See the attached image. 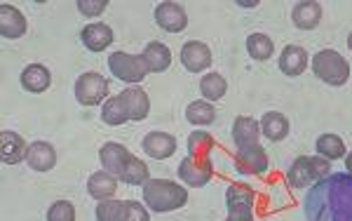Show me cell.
<instances>
[{"label":"cell","mask_w":352,"mask_h":221,"mask_svg":"<svg viewBox=\"0 0 352 221\" xmlns=\"http://www.w3.org/2000/svg\"><path fill=\"white\" fill-rule=\"evenodd\" d=\"M308 221H352V174H329L305 196Z\"/></svg>","instance_id":"obj_1"},{"label":"cell","mask_w":352,"mask_h":221,"mask_svg":"<svg viewBox=\"0 0 352 221\" xmlns=\"http://www.w3.org/2000/svg\"><path fill=\"white\" fill-rule=\"evenodd\" d=\"M144 200L153 212H174L188 202V191L169 179H148L144 184Z\"/></svg>","instance_id":"obj_2"},{"label":"cell","mask_w":352,"mask_h":221,"mask_svg":"<svg viewBox=\"0 0 352 221\" xmlns=\"http://www.w3.org/2000/svg\"><path fill=\"white\" fill-rule=\"evenodd\" d=\"M331 174V165L327 158H315V156H300L294 160V165L289 167L287 181L294 189H305V186H315L322 179H327Z\"/></svg>","instance_id":"obj_3"},{"label":"cell","mask_w":352,"mask_h":221,"mask_svg":"<svg viewBox=\"0 0 352 221\" xmlns=\"http://www.w3.org/2000/svg\"><path fill=\"white\" fill-rule=\"evenodd\" d=\"M312 71H315V76L320 81L333 85V87L345 85L350 78V64L336 50H322V52H317L315 59H312Z\"/></svg>","instance_id":"obj_4"},{"label":"cell","mask_w":352,"mask_h":221,"mask_svg":"<svg viewBox=\"0 0 352 221\" xmlns=\"http://www.w3.org/2000/svg\"><path fill=\"white\" fill-rule=\"evenodd\" d=\"M99 221H151L148 212L141 202L134 200H101L96 205Z\"/></svg>","instance_id":"obj_5"},{"label":"cell","mask_w":352,"mask_h":221,"mask_svg":"<svg viewBox=\"0 0 352 221\" xmlns=\"http://www.w3.org/2000/svg\"><path fill=\"white\" fill-rule=\"evenodd\" d=\"M109 66L113 76L124 83H141L146 78L148 64H146L144 54H127V52H113L109 56Z\"/></svg>","instance_id":"obj_6"},{"label":"cell","mask_w":352,"mask_h":221,"mask_svg":"<svg viewBox=\"0 0 352 221\" xmlns=\"http://www.w3.org/2000/svg\"><path fill=\"white\" fill-rule=\"evenodd\" d=\"M76 99L82 106H96L109 99V81L99 73H82L76 81Z\"/></svg>","instance_id":"obj_7"},{"label":"cell","mask_w":352,"mask_h":221,"mask_svg":"<svg viewBox=\"0 0 352 221\" xmlns=\"http://www.w3.org/2000/svg\"><path fill=\"white\" fill-rule=\"evenodd\" d=\"M226 207H228L226 221H254V191L244 184H232L226 193Z\"/></svg>","instance_id":"obj_8"},{"label":"cell","mask_w":352,"mask_h":221,"mask_svg":"<svg viewBox=\"0 0 352 221\" xmlns=\"http://www.w3.org/2000/svg\"><path fill=\"white\" fill-rule=\"evenodd\" d=\"M99 158H101V165H104L106 172H111L116 179H122V174H124V169H127V162H129V158H132V153L124 149L122 144H118V141H109V144L101 146Z\"/></svg>","instance_id":"obj_9"},{"label":"cell","mask_w":352,"mask_h":221,"mask_svg":"<svg viewBox=\"0 0 352 221\" xmlns=\"http://www.w3.org/2000/svg\"><path fill=\"white\" fill-rule=\"evenodd\" d=\"M181 64L190 73H202L212 66V52L200 41H188L181 50Z\"/></svg>","instance_id":"obj_10"},{"label":"cell","mask_w":352,"mask_h":221,"mask_svg":"<svg viewBox=\"0 0 352 221\" xmlns=\"http://www.w3.org/2000/svg\"><path fill=\"white\" fill-rule=\"evenodd\" d=\"M155 21L157 26L169 33H181L188 26V14L179 3H160L155 8Z\"/></svg>","instance_id":"obj_11"},{"label":"cell","mask_w":352,"mask_h":221,"mask_svg":"<svg viewBox=\"0 0 352 221\" xmlns=\"http://www.w3.org/2000/svg\"><path fill=\"white\" fill-rule=\"evenodd\" d=\"M179 177L184 179V184H190V186H195V189H200V186H207L209 179H212V167H209L207 160H197L195 156L188 153V158H186L179 167Z\"/></svg>","instance_id":"obj_12"},{"label":"cell","mask_w":352,"mask_h":221,"mask_svg":"<svg viewBox=\"0 0 352 221\" xmlns=\"http://www.w3.org/2000/svg\"><path fill=\"white\" fill-rule=\"evenodd\" d=\"M120 99H122L124 109H127L129 120H144L151 113V99H148V94H146V90L127 87L120 92Z\"/></svg>","instance_id":"obj_13"},{"label":"cell","mask_w":352,"mask_h":221,"mask_svg":"<svg viewBox=\"0 0 352 221\" xmlns=\"http://www.w3.org/2000/svg\"><path fill=\"white\" fill-rule=\"evenodd\" d=\"M26 162H28V167L36 169V172H50V169L56 165V153L47 141H33V144L28 146Z\"/></svg>","instance_id":"obj_14"},{"label":"cell","mask_w":352,"mask_h":221,"mask_svg":"<svg viewBox=\"0 0 352 221\" xmlns=\"http://www.w3.org/2000/svg\"><path fill=\"white\" fill-rule=\"evenodd\" d=\"M80 38H82V45L89 50V52H104V50L113 43V31L109 24L94 21V24L82 28Z\"/></svg>","instance_id":"obj_15"},{"label":"cell","mask_w":352,"mask_h":221,"mask_svg":"<svg viewBox=\"0 0 352 221\" xmlns=\"http://www.w3.org/2000/svg\"><path fill=\"white\" fill-rule=\"evenodd\" d=\"M26 153H28V146L19 134L8 132V129L0 134V156H3L5 165H16V162L26 160Z\"/></svg>","instance_id":"obj_16"},{"label":"cell","mask_w":352,"mask_h":221,"mask_svg":"<svg viewBox=\"0 0 352 221\" xmlns=\"http://www.w3.org/2000/svg\"><path fill=\"white\" fill-rule=\"evenodd\" d=\"M258 132L261 125L258 120L249 116H240L232 125V141H235L237 149H249V146H258Z\"/></svg>","instance_id":"obj_17"},{"label":"cell","mask_w":352,"mask_h":221,"mask_svg":"<svg viewBox=\"0 0 352 221\" xmlns=\"http://www.w3.org/2000/svg\"><path fill=\"white\" fill-rule=\"evenodd\" d=\"M0 33L5 38H21L26 33V17L12 5H0Z\"/></svg>","instance_id":"obj_18"},{"label":"cell","mask_w":352,"mask_h":221,"mask_svg":"<svg viewBox=\"0 0 352 221\" xmlns=\"http://www.w3.org/2000/svg\"><path fill=\"white\" fill-rule=\"evenodd\" d=\"M144 151L148 153L151 158L164 160V158H172L176 153V139L167 132H151V134H146V139H144Z\"/></svg>","instance_id":"obj_19"},{"label":"cell","mask_w":352,"mask_h":221,"mask_svg":"<svg viewBox=\"0 0 352 221\" xmlns=\"http://www.w3.org/2000/svg\"><path fill=\"white\" fill-rule=\"evenodd\" d=\"M87 191H89V196H92L94 200H111V198L116 196V191H118V179L113 177L111 172L101 169V172L89 174Z\"/></svg>","instance_id":"obj_20"},{"label":"cell","mask_w":352,"mask_h":221,"mask_svg":"<svg viewBox=\"0 0 352 221\" xmlns=\"http://www.w3.org/2000/svg\"><path fill=\"white\" fill-rule=\"evenodd\" d=\"M308 66V52H305L300 45H287L280 54V69L287 73V76H300Z\"/></svg>","instance_id":"obj_21"},{"label":"cell","mask_w":352,"mask_h":221,"mask_svg":"<svg viewBox=\"0 0 352 221\" xmlns=\"http://www.w3.org/2000/svg\"><path fill=\"white\" fill-rule=\"evenodd\" d=\"M237 162L244 172L265 174L268 172V156L261 146H249V149H237Z\"/></svg>","instance_id":"obj_22"},{"label":"cell","mask_w":352,"mask_h":221,"mask_svg":"<svg viewBox=\"0 0 352 221\" xmlns=\"http://www.w3.org/2000/svg\"><path fill=\"white\" fill-rule=\"evenodd\" d=\"M141 54H144V59H146V64H148L151 73H164L169 66H172V52H169L167 45H162L157 41L146 45V50Z\"/></svg>","instance_id":"obj_23"},{"label":"cell","mask_w":352,"mask_h":221,"mask_svg":"<svg viewBox=\"0 0 352 221\" xmlns=\"http://www.w3.org/2000/svg\"><path fill=\"white\" fill-rule=\"evenodd\" d=\"M21 85L28 92H45V90L52 85V73L45 69L43 64H31L21 71Z\"/></svg>","instance_id":"obj_24"},{"label":"cell","mask_w":352,"mask_h":221,"mask_svg":"<svg viewBox=\"0 0 352 221\" xmlns=\"http://www.w3.org/2000/svg\"><path fill=\"white\" fill-rule=\"evenodd\" d=\"M292 21L303 31H312L322 21V5L320 3H298L292 12Z\"/></svg>","instance_id":"obj_25"},{"label":"cell","mask_w":352,"mask_h":221,"mask_svg":"<svg viewBox=\"0 0 352 221\" xmlns=\"http://www.w3.org/2000/svg\"><path fill=\"white\" fill-rule=\"evenodd\" d=\"M261 132L265 134L270 141H282L289 134V120L285 113L270 111L261 118Z\"/></svg>","instance_id":"obj_26"},{"label":"cell","mask_w":352,"mask_h":221,"mask_svg":"<svg viewBox=\"0 0 352 221\" xmlns=\"http://www.w3.org/2000/svg\"><path fill=\"white\" fill-rule=\"evenodd\" d=\"M186 118H188L190 125H200V127H207L217 120V109H214L209 101H192V104L186 109Z\"/></svg>","instance_id":"obj_27"},{"label":"cell","mask_w":352,"mask_h":221,"mask_svg":"<svg viewBox=\"0 0 352 221\" xmlns=\"http://www.w3.org/2000/svg\"><path fill=\"white\" fill-rule=\"evenodd\" d=\"M247 52L252 59L256 61H265L270 59L272 52H275V48H272V41L265 33H252V36L247 38Z\"/></svg>","instance_id":"obj_28"},{"label":"cell","mask_w":352,"mask_h":221,"mask_svg":"<svg viewBox=\"0 0 352 221\" xmlns=\"http://www.w3.org/2000/svg\"><path fill=\"white\" fill-rule=\"evenodd\" d=\"M101 120L106 125H122L129 120L127 109H124L120 94L118 97H109L104 101V109H101Z\"/></svg>","instance_id":"obj_29"},{"label":"cell","mask_w":352,"mask_h":221,"mask_svg":"<svg viewBox=\"0 0 352 221\" xmlns=\"http://www.w3.org/2000/svg\"><path fill=\"white\" fill-rule=\"evenodd\" d=\"M317 153L327 160H338V158L345 156V144L336 134H322L317 139Z\"/></svg>","instance_id":"obj_30"},{"label":"cell","mask_w":352,"mask_h":221,"mask_svg":"<svg viewBox=\"0 0 352 221\" xmlns=\"http://www.w3.org/2000/svg\"><path fill=\"white\" fill-rule=\"evenodd\" d=\"M200 90L209 101H219L228 90V83H226V78L221 73H207L200 83Z\"/></svg>","instance_id":"obj_31"},{"label":"cell","mask_w":352,"mask_h":221,"mask_svg":"<svg viewBox=\"0 0 352 221\" xmlns=\"http://www.w3.org/2000/svg\"><path fill=\"white\" fill-rule=\"evenodd\" d=\"M47 221H76V207L68 200H56L47 209Z\"/></svg>","instance_id":"obj_32"},{"label":"cell","mask_w":352,"mask_h":221,"mask_svg":"<svg viewBox=\"0 0 352 221\" xmlns=\"http://www.w3.org/2000/svg\"><path fill=\"white\" fill-rule=\"evenodd\" d=\"M106 8H109L106 0H80V3H78V10H80V14L85 17H99Z\"/></svg>","instance_id":"obj_33"},{"label":"cell","mask_w":352,"mask_h":221,"mask_svg":"<svg viewBox=\"0 0 352 221\" xmlns=\"http://www.w3.org/2000/svg\"><path fill=\"white\" fill-rule=\"evenodd\" d=\"M345 167H348V172L352 174V153H348V156H345Z\"/></svg>","instance_id":"obj_34"},{"label":"cell","mask_w":352,"mask_h":221,"mask_svg":"<svg viewBox=\"0 0 352 221\" xmlns=\"http://www.w3.org/2000/svg\"><path fill=\"white\" fill-rule=\"evenodd\" d=\"M348 48L352 50V33H350V38H348Z\"/></svg>","instance_id":"obj_35"}]
</instances>
